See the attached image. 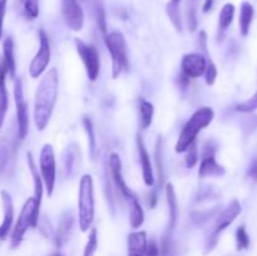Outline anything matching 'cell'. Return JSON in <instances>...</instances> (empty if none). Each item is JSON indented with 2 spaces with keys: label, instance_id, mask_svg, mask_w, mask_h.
Masks as SVG:
<instances>
[{
  "label": "cell",
  "instance_id": "cell-1",
  "mask_svg": "<svg viewBox=\"0 0 257 256\" xmlns=\"http://www.w3.org/2000/svg\"><path fill=\"white\" fill-rule=\"evenodd\" d=\"M59 90V77L55 68L48 70L35 92L34 123L38 131H44L52 118Z\"/></svg>",
  "mask_w": 257,
  "mask_h": 256
},
{
  "label": "cell",
  "instance_id": "cell-2",
  "mask_svg": "<svg viewBox=\"0 0 257 256\" xmlns=\"http://www.w3.org/2000/svg\"><path fill=\"white\" fill-rule=\"evenodd\" d=\"M109 163L110 176H112L113 185L115 191L120 195V197L127 202L130 207V223L132 228H140L145 222V212L141 206L137 195L131 190L125 183L122 175V161L117 153H112L108 158Z\"/></svg>",
  "mask_w": 257,
  "mask_h": 256
},
{
  "label": "cell",
  "instance_id": "cell-3",
  "mask_svg": "<svg viewBox=\"0 0 257 256\" xmlns=\"http://www.w3.org/2000/svg\"><path fill=\"white\" fill-rule=\"evenodd\" d=\"M213 118H215V112L212 108L202 107L196 110L181 131L175 147L176 152L185 153L190 148V146L196 142L198 133L211 124Z\"/></svg>",
  "mask_w": 257,
  "mask_h": 256
},
{
  "label": "cell",
  "instance_id": "cell-4",
  "mask_svg": "<svg viewBox=\"0 0 257 256\" xmlns=\"http://www.w3.org/2000/svg\"><path fill=\"white\" fill-rule=\"evenodd\" d=\"M94 183L90 175H83L78 191V218L83 232L89 230L94 221Z\"/></svg>",
  "mask_w": 257,
  "mask_h": 256
},
{
  "label": "cell",
  "instance_id": "cell-5",
  "mask_svg": "<svg viewBox=\"0 0 257 256\" xmlns=\"http://www.w3.org/2000/svg\"><path fill=\"white\" fill-rule=\"evenodd\" d=\"M104 43L112 58V77L115 79L130 69L127 42L122 33L114 30L104 35Z\"/></svg>",
  "mask_w": 257,
  "mask_h": 256
},
{
  "label": "cell",
  "instance_id": "cell-6",
  "mask_svg": "<svg viewBox=\"0 0 257 256\" xmlns=\"http://www.w3.org/2000/svg\"><path fill=\"white\" fill-rule=\"evenodd\" d=\"M241 213V205L237 200H232L220 213H217L215 221L212 223V227L210 228L208 233L206 235L205 240V252L208 253L216 247L218 242L220 235L235 221Z\"/></svg>",
  "mask_w": 257,
  "mask_h": 256
},
{
  "label": "cell",
  "instance_id": "cell-7",
  "mask_svg": "<svg viewBox=\"0 0 257 256\" xmlns=\"http://www.w3.org/2000/svg\"><path fill=\"white\" fill-rule=\"evenodd\" d=\"M39 210L40 206L38 205L37 200L34 197L28 198L27 202L23 206L22 211H20L17 223L13 228L12 240H10L12 248H17L22 243L28 228L37 227L38 223H39Z\"/></svg>",
  "mask_w": 257,
  "mask_h": 256
},
{
  "label": "cell",
  "instance_id": "cell-8",
  "mask_svg": "<svg viewBox=\"0 0 257 256\" xmlns=\"http://www.w3.org/2000/svg\"><path fill=\"white\" fill-rule=\"evenodd\" d=\"M74 44L75 48H77L78 54H79L80 59L84 64L88 79L90 82H94L99 77L100 72V58L97 48L93 44H88V43L79 39V38H75Z\"/></svg>",
  "mask_w": 257,
  "mask_h": 256
},
{
  "label": "cell",
  "instance_id": "cell-9",
  "mask_svg": "<svg viewBox=\"0 0 257 256\" xmlns=\"http://www.w3.org/2000/svg\"><path fill=\"white\" fill-rule=\"evenodd\" d=\"M39 171L44 181L47 195L52 196L54 192L55 180H57V163H55L54 150L52 145H44L39 156Z\"/></svg>",
  "mask_w": 257,
  "mask_h": 256
},
{
  "label": "cell",
  "instance_id": "cell-10",
  "mask_svg": "<svg viewBox=\"0 0 257 256\" xmlns=\"http://www.w3.org/2000/svg\"><path fill=\"white\" fill-rule=\"evenodd\" d=\"M14 100L17 107L18 136L20 140H25L29 132V112H28V104L25 102L23 82L20 78H17L14 82Z\"/></svg>",
  "mask_w": 257,
  "mask_h": 256
},
{
  "label": "cell",
  "instance_id": "cell-11",
  "mask_svg": "<svg viewBox=\"0 0 257 256\" xmlns=\"http://www.w3.org/2000/svg\"><path fill=\"white\" fill-rule=\"evenodd\" d=\"M38 35H39V50L29 65V74L34 79L39 78L45 72L50 62V43L47 32L40 29Z\"/></svg>",
  "mask_w": 257,
  "mask_h": 256
},
{
  "label": "cell",
  "instance_id": "cell-12",
  "mask_svg": "<svg viewBox=\"0 0 257 256\" xmlns=\"http://www.w3.org/2000/svg\"><path fill=\"white\" fill-rule=\"evenodd\" d=\"M62 14L65 25L74 32H80L84 27V13L78 0H60Z\"/></svg>",
  "mask_w": 257,
  "mask_h": 256
},
{
  "label": "cell",
  "instance_id": "cell-13",
  "mask_svg": "<svg viewBox=\"0 0 257 256\" xmlns=\"http://www.w3.org/2000/svg\"><path fill=\"white\" fill-rule=\"evenodd\" d=\"M208 60L202 53H190L185 54L181 60V73L187 78H200L207 69Z\"/></svg>",
  "mask_w": 257,
  "mask_h": 256
},
{
  "label": "cell",
  "instance_id": "cell-14",
  "mask_svg": "<svg viewBox=\"0 0 257 256\" xmlns=\"http://www.w3.org/2000/svg\"><path fill=\"white\" fill-rule=\"evenodd\" d=\"M155 161H156V168H157V185L156 187L151 191L150 193V205L151 208H155L158 202V197H160V192L166 186L165 180V163H163V140L161 136H158L157 141H156V147H155Z\"/></svg>",
  "mask_w": 257,
  "mask_h": 256
},
{
  "label": "cell",
  "instance_id": "cell-15",
  "mask_svg": "<svg viewBox=\"0 0 257 256\" xmlns=\"http://www.w3.org/2000/svg\"><path fill=\"white\" fill-rule=\"evenodd\" d=\"M166 198H167L168 205V223L166 227V232L163 237L172 238V233L175 231L176 223L178 220V202L177 196H176L175 187L172 183H166Z\"/></svg>",
  "mask_w": 257,
  "mask_h": 256
},
{
  "label": "cell",
  "instance_id": "cell-16",
  "mask_svg": "<svg viewBox=\"0 0 257 256\" xmlns=\"http://www.w3.org/2000/svg\"><path fill=\"white\" fill-rule=\"evenodd\" d=\"M73 228H74V215H73V212L70 210L65 211V212H63V215L60 216L58 228L57 231H55L54 242L58 248L63 247V246L69 241L70 235H72L73 232Z\"/></svg>",
  "mask_w": 257,
  "mask_h": 256
},
{
  "label": "cell",
  "instance_id": "cell-17",
  "mask_svg": "<svg viewBox=\"0 0 257 256\" xmlns=\"http://www.w3.org/2000/svg\"><path fill=\"white\" fill-rule=\"evenodd\" d=\"M137 150H138V156H140V162L141 167H142V177L145 181L146 186L148 187H152L155 186V175H153V168H152V162H151L150 153H148L147 148H146L145 142L142 140V136L137 135Z\"/></svg>",
  "mask_w": 257,
  "mask_h": 256
},
{
  "label": "cell",
  "instance_id": "cell-18",
  "mask_svg": "<svg viewBox=\"0 0 257 256\" xmlns=\"http://www.w3.org/2000/svg\"><path fill=\"white\" fill-rule=\"evenodd\" d=\"M0 196H2L3 208H4V218L0 225V240H5L12 230L13 221H14V203L8 191H0Z\"/></svg>",
  "mask_w": 257,
  "mask_h": 256
},
{
  "label": "cell",
  "instance_id": "cell-19",
  "mask_svg": "<svg viewBox=\"0 0 257 256\" xmlns=\"http://www.w3.org/2000/svg\"><path fill=\"white\" fill-rule=\"evenodd\" d=\"M80 158L79 148L75 143L68 146L62 155V162H63V173H64L65 178H70L75 175L78 171V161Z\"/></svg>",
  "mask_w": 257,
  "mask_h": 256
},
{
  "label": "cell",
  "instance_id": "cell-20",
  "mask_svg": "<svg viewBox=\"0 0 257 256\" xmlns=\"http://www.w3.org/2000/svg\"><path fill=\"white\" fill-rule=\"evenodd\" d=\"M226 173V168L216 161L215 156H205L201 158L198 176L201 178L221 177Z\"/></svg>",
  "mask_w": 257,
  "mask_h": 256
},
{
  "label": "cell",
  "instance_id": "cell-21",
  "mask_svg": "<svg viewBox=\"0 0 257 256\" xmlns=\"http://www.w3.org/2000/svg\"><path fill=\"white\" fill-rule=\"evenodd\" d=\"M147 233L145 231H135L128 235V256H145L147 248Z\"/></svg>",
  "mask_w": 257,
  "mask_h": 256
},
{
  "label": "cell",
  "instance_id": "cell-22",
  "mask_svg": "<svg viewBox=\"0 0 257 256\" xmlns=\"http://www.w3.org/2000/svg\"><path fill=\"white\" fill-rule=\"evenodd\" d=\"M27 161H28V167H29L30 173H32L33 177V183H34V198L37 200L38 205H42V198H43V192H44V181H43L42 175L39 173V170L37 168V165L34 162V157L30 152H28L27 155Z\"/></svg>",
  "mask_w": 257,
  "mask_h": 256
},
{
  "label": "cell",
  "instance_id": "cell-23",
  "mask_svg": "<svg viewBox=\"0 0 257 256\" xmlns=\"http://www.w3.org/2000/svg\"><path fill=\"white\" fill-rule=\"evenodd\" d=\"M253 15H255V9H253L252 4L248 2H243L240 8V18H238V27H240V34L242 37H247L250 33L251 23L253 20Z\"/></svg>",
  "mask_w": 257,
  "mask_h": 256
},
{
  "label": "cell",
  "instance_id": "cell-24",
  "mask_svg": "<svg viewBox=\"0 0 257 256\" xmlns=\"http://www.w3.org/2000/svg\"><path fill=\"white\" fill-rule=\"evenodd\" d=\"M7 74L8 70L2 62V64H0V128L4 125L8 107H9V98H8V90L7 85H5V78H7Z\"/></svg>",
  "mask_w": 257,
  "mask_h": 256
},
{
  "label": "cell",
  "instance_id": "cell-25",
  "mask_svg": "<svg viewBox=\"0 0 257 256\" xmlns=\"http://www.w3.org/2000/svg\"><path fill=\"white\" fill-rule=\"evenodd\" d=\"M3 54H4L3 64L5 65V68H7L9 77L14 79L15 58H14V43H13L12 38H7V39L4 40V43H3Z\"/></svg>",
  "mask_w": 257,
  "mask_h": 256
},
{
  "label": "cell",
  "instance_id": "cell-26",
  "mask_svg": "<svg viewBox=\"0 0 257 256\" xmlns=\"http://www.w3.org/2000/svg\"><path fill=\"white\" fill-rule=\"evenodd\" d=\"M140 127L141 130H147L152 124L153 114H155V107L150 100L145 98H140Z\"/></svg>",
  "mask_w": 257,
  "mask_h": 256
},
{
  "label": "cell",
  "instance_id": "cell-27",
  "mask_svg": "<svg viewBox=\"0 0 257 256\" xmlns=\"http://www.w3.org/2000/svg\"><path fill=\"white\" fill-rule=\"evenodd\" d=\"M236 8L235 5L231 4V3H227L222 7L220 12V17H218V30L221 33V37L223 35V33L227 30V28L232 24L233 18H235Z\"/></svg>",
  "mask_w": 257,
  "mask_h": 256
},
{
  "label": "cell",
  "instance_id": "cell-28",
  "mask_svg": "<svg viewBox=\"0 0 257 256\" xmlns=\"http://www.w3.org/2000/svg\"><path fill=\"white\" fill-rule=\"evenodd\" d=\"M82 124L84 128L85 133H87L88 137V147H89V153L92 160L95 158V153H97V138H95V132L94 127H93V123L90 120V118L83 117L82 118Z\"/></svg>",
  "mask_w": 257,
  "mask_h": 256
},
{
  "label": "cell",
  "instance_id": "cell-29",
  "mask_svg": "<svg viewBox=\"0 0 257 256\" xmlns=\"http://www.w3.org/2000/svg\"><path fill=\"white\" fill-rule=\"evenodd\" d=\"M166 13H167V17L170 18L171 23L175 27V29L178 33L182 32V19H181V12H180V4L178 3L170 2L167 3V7H166Z\"/></svg>",
  "mask_w": 257,
  "mask_h": 256
},
{
  "label": "cell",
  "instance_id": "cell-30",
  "mask_svg": "<svg viewBox=\"0 0 257 256\" xmlns=\"http://www.w3.org/2000/svg\"><path fill=\"white\" fill-rule=\"evenodd\" d=\"M248 247H250V236L245 226H240L236 230V248L237 251H242L247 250Z\"/></svg>",
  "mask_w": 257,
  "mask_h": 256
},
{
  "label": "cell",
  "instance_id": "cell-31",
  "mask_svg": "<svg viewBox=\"0 0 257 256\" xmlns=\"http://www.w3.org/2000/svg\"><path fill=\"white\" fill-rule=\"evenodd\" d=\"M98 248V233L97 228H90L89 236H88L87 245L84 247L83 256H94Z\"/></svg>",
  "mask_w": 257,
  "mask_h": 256
},
{
  "label": "cell",
  "instance_id": "cell-32",
  "mask_svg": "<svg viewBox=\"0 0 257 256\" xmlns=\"http://www.w3.org/2000/svg\"><path fill=\"white\" fill-rule=\"evenodd\" d=\"M24 14L29 19H35L39 15V0H22Z\"/></svg>",
  "mask_w": 257,
  "mask_h": 256
},
{
  "label": "cell",
  "instance_id": "cell-33",
  "mask_svg": "<svg viewBox=\"0 0 257 256\" xmlns=\"http://www.w3.org/2000/svg\"><path fill=\"white\" fill-rule=\"evenodd\" d=\"M198 162V150H197V143H192L187 151H186V157L185 163L187 168H193Z\"/></svg>",
  "mask_w": 257,
  "mask_h": 256
},
{
  "label": "cell",
  "instance_id": "cell-34",
  "mask_svg": "<svg viewBox=\"0 0 257 256\" xmlns=\"http://www.w3.org/2000/svg\"><path fill=\"white\" fill-rule=\"evenodd\" d=\"M217 215V210L213 208L211 211H205V212H193L192 213V221L196 225H203V223L208 222L212 217H216Z\"/></svg>",
  "mask_w": 257,
  "mask_h": 256
},
{
  "label": "cell",
  "instance_id": "cell-35",
  "mask_svg": "<svg viewBox=\"0 0 257 256\" xmlns=\"http://www.w3.org/2000/svg\"><path fill=\"white\" fill-rule=\"evenodd\" d=\"M236 109H237L238 112H242V113L255 112V110L257 109V92L250 98V99H247V100H245V102L237 104Z\"/></svg>",
  "mask_w": 257,
  "mask_h": 256
},
{
  "label": "cell",
  "instance_id": "cell-36",
  "mask_svg": "<svg viewBox=\"0 0 257 256\" xmlns=\"http://www.w3.org/2000/svg\"><path fill=\"white\" fill-rule=\"evenodd\" d=\"M205 77H206V83H207L208 85L215 84L216 78H217V68H216L215 63H213L212 60H208L207 69H206L205 72Z\"/></svg>",
  "mask_w": 257,
  "mask_h": 256
},
{
  "label": "cell",
  "instance_id": "cell-37",
  "mask_svg": "<svg viewBox=\"0 0 257 256\" xmlns=\"http://www.w3.org/2000/svg\"><path fill=\"white\" fill-rule=\"evenodd\" d=\"M187 22H188V30L195 32L197 29V14H196V8L191 5L187 9Z\"/></svg>",
  "mask_w": 257,
  "mask_h": 256
},
{
  "label": "cell",
  "instance_id": "cell-38",
  "mask_svg": "<svg viewBox=\"0 0 257 256\" xmlns=\"http://www.w3.org/2000/svg\"><path fill=\"white\" fill-rule=\"evenodd\" d=\"M8 160H9V147H8L7 142L3 141L0 143V171L5 167Z\"/></svg>",
  "mask_w": 257,
  "mask_h": 256
},
{
  "label": "cell",
  "instance_id": "cell-39",
  "mask_svg": "<svg viewBox=\"0 0 257 256\" xmlns=\"http://www.w3.org/2000/svg\"><path fill=\"white\" fill-rule=\"evenodd\" d=\"M161 250L158 247V243L155 240H151L147 243V248H146L145 256H160Z\"/></svg>",
  "mask_w": 257,
  "mask_h": 256
},
{
  "label": "cell",
  "instance_id": "cell-40",
  "mask_svg": "<svg viewBox=\"0 0 257 256\" xmlns=\"http://www.w3.org/2000/svg\"><path fill=\"white\" fill-rule=\"evenodd\" d=\"M247 176L250 178H252L253 181H257V158H253V160L251 161L247 170Z\"/></svg>",
  "mask_w": 257,
  "mask_h": 256
},
{
  "label": "cell",
  "instance_id": "cell-41",
  "mask_svg": "<svg viewBox=\"0 0 257 256\" xmlns=\"http://www.w3.org/2000/svg\"><path fill=\"white\" fill-rule=\"evenodd\" d=\"M213 190H211V188H205V190H201L200 193H198V196L196 197V201H203V200H211V197H213L212 193Z\"/></svg>",
  "mask_w": 257,
  "mask_h": 256
},
{
  "label": "cell",
  "instance_id": "cell-42",
  "mask_svg": "<svg viewBox=\"0 0 257 256\" xmlns=\"http://www.w3.org/2000/svg\"><path fill=\"white\" fill-rule=\"evenodd\" d=\"M213 3H215V0H205V3H203L202 12L203 13L210 12V10L212 9V7H213Z\"/></svg>",
  "mask_w": 257,
  "mask_h": 256
},
{
  "label": "cell",
  "instance_id": "cell-43",
  "mask_svg": "<svg viewBox=\"0 0 257 256\" xmlns=\"http://www.w3.org/2000/svg\"><path fill=\"white\" fill-rule=\"evenodd\" d=\"M5 5H7V0H0V15L5 14Z\"/></svg>",
  "mask_w": 257,
  "mask_h": 256
},
{
  "label": "cell",
  "instance_id": "cell-44",
  "mask_svg": "<svg viewBox=\"0 0 257 256\" xmlns=\"http://www.w3.org/2000/svg\"><path fill=\"white\" fill-rule=\"evenodd\" d=\"M4 15H0V40H2V35H3V24H4Z\"/></svg>",
  "mask_w": 257,
  "mask_h": 256
},
{
  "label": "cell",
  "instance_id": "cell-45",
  "mask_svg": "<svg viewBox=\"0 0 257 256\" xmlns=\"http://www.w3.org/2000/svg\"><path fill=\"white\" fill-rule=\"evenodd\" d=\"M50 256H62V255H60L59 252H55V253H52V255H50Z\"/></svg>",
  "mask_w": 257,
  "mask_h": 256
},
{
  "label": "cell",
  "instance_id": "cell-46",
  "mask_svg": "<svg viewBox=\"0 0 257 256\" xmlns=\"http://www.w3.org/2000/svg\"><path fill=\"white\" fill-rule=\"evenodd\" d=\"M172 2H175V3H178V4H180V3L182 2V0H172Z\"/></svg>",
  "mask_w": 257,
  "mask_h": 256
}]
</instances>
